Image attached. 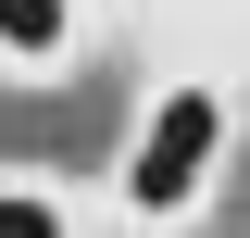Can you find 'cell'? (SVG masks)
Instances as JSON below:
<instances>
[{
  "mask_svg": "<svg viewBox=\"0 0 250 238\" xmlns=\"http://www.w3.org/2000/svg\"><path fill=\"white\" fill-rule=\"evenodd\" d=\"M213 176H225V88L213 75H163L138 138H125V226H188Z\"/></svg>",
  "mask_w": 250,
  "mask_h": 238,
  "instance_id": "1",
  "label": "cell"
},
{
  "mask_svg": "<svg viewBox=\"0 0 250 238\" xmlns=\"http://www.w3.org/2000/svg\"><path fill=\"white\" fill-rule=\"evenodd\" d=\"M75 38H88L75 0H0V63H13V75H62Z\"/></svg>",
  "mask_w": 250,
  "mask_h": 238,
  "instance_id": "2",
  "label": "cell"
},
{
  "mask_svg": "<svg viewBox=\"0 0 250 238\" xmlns=\"http://www.w3.org/2000/svg\"><path fill=\"white\" fill-rule=\"evenodd\" d=\"M0 238H88V213L38 176H0Z\"/></svg>",
  "mask_w": 250,
  "mask_h": 238,
  "instance_id": "3",
  "label": "cell"
}]
</instances>
